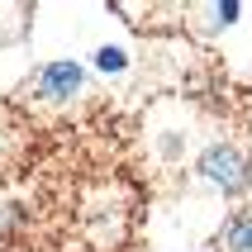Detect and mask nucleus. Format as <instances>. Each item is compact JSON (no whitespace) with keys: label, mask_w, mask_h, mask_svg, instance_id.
Returning a JSON list of instances; mask_svg holds the SVG:
<instances>
[{"label":"nucleus","mask_w":252,"mask_h":252,"mask_svg":"<svg viewBox=\"0 0 252 252\" xmlns=\"http://www.w3.org/2000/svg\"><path fill=\"white\" fill-rule=\"evenodd\" d=\"M95 67L110 71V76H119V71H124V53H119V48H100V53H95Z\"/></svg>","instance_id":"obj_6"},{"label":"nucleus","mask_w":252,"mask_h":252,"mask_svg":"<svg viewBox=\"0 0 252 252\" xmlns=\"http://www.w3.org/2000/svg\"><path fill=\"white\" fill-rule=\"evenodd\" d=\"M29 124H24V114L14 110V105H0V181H10L14 171L24 167V157H29Z\"/></svg>","instance_id":"obj_3"},{"label":"nucleus","mask_w":252,"mask_h":252,"mask_svg":"<svg viewBox=\"0 0 252 252\" xmlns=\"http://www.w3.org/2000/svg\"><path fill=\"white\" fill-rule=\"evenodd\" d=\"M219 248H224V252H252V205H248V210H238V214L224 224Z\"/></svg>","instance_id":"obj_4"},{"label":"nucleus","mask_w":252,"mask_h":252,"mask_svg":"<svg viewBox=\"0 0 252 252\" xmlns=\"http://www.w3.org/2000/svg\"><path fill=\"white\" fill-rule=\"evenodd\" d=\"M200 181H210L219 195H243L252 181V153L243 148L238 138H214L195 162Z\"/></svg>","instance_id":"obj_1"},{"label":"nucleus","mask_w":252,"mask_h":252,"mask_svg":"<svg viewBox=\"0 0 252 252\" xmlns=\"http://www.w3.org/2000/svg\"><path fill=\"white\" fill-rule=\"evenodd\" d=\"M81 86H86V67L67 57V62H43V67L24 81L19 95L24 100H43V105H67V100L81 95Z\"/></svg>","instance_id":"obj_2"},{"label":"nucleus","mask_w":252,"mask_h":252,"mask_svg":"<svg viewBox=\"0 0 252 252\" xmlns=\"http://www.w3.org/2000/svg\"><path fill=\"white\" fill-rule=\"evenodd\" d=\"M186 14H200V19L210 24L205 33H219V29H228L243 14V5H238V0H224V5H186Z\"/></svg>","instance_id":"obj_5"}]
</instances>
